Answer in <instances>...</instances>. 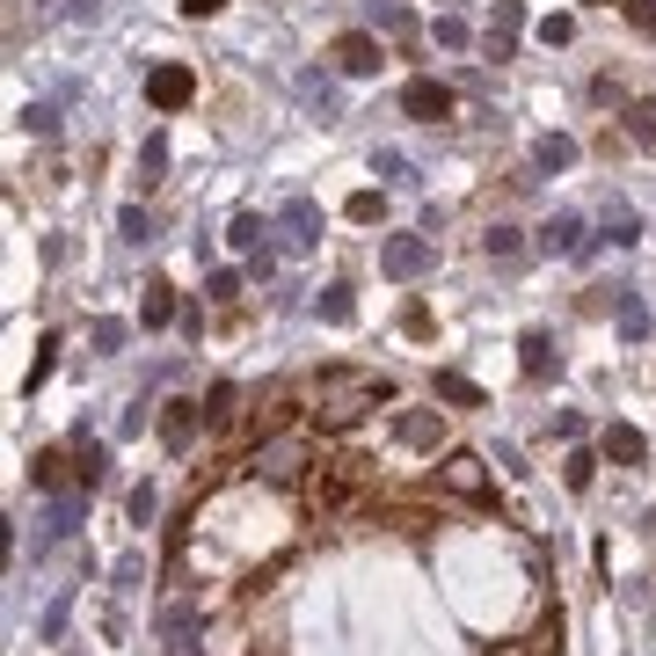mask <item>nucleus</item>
Masks as SVG:
<instances>
[{"instance_id": "f257e3e1", "label": "nucleus", "mask_w": 656, "mask_h": 656, "mask_svg": "<svg viewBox=\"0 0 656 656\" xmlns=\"http://www.w3.org/2000/svg\"><path fill=\"white\" fill-rule=\"evenodd\" d=\"M380 401H394V387H387V372H372V364H329L314 380V423L321 431H350Z\"/></svg>"}, {"instance_id": "f03ea898", "label": "nucleus", "mask_w": 656, "mask_h": 656, "mask_svg": "<svg viewBox=\"0 0 656 656\" xmlns=\"http://www.w3.org/2000/svg\"><path fill=\"white\" fill-rule=\"evenodd\" d=\"M314 467V445L299 431H277V437H263L256 453H248V482H270V488H285V482H299Z\"/></svg>"}, {"instance_id": "7ed1b4c3", "label": "nucleus", "mask_w": 656, "mask_h": 656, "mask_svg": "<svg viewBox=\"0 0 656 656\" xmlns=\"http://www.w3.org/2000/svg\"><path fill=\"white\" fill-rule=\"evenodd\" d=\"M431 263H437V248L423 242V234H387V242H380V270H387V277H401V285H409V277H423Z\"/></svg>"}, {"instance_id": "20e7f679", "label": "nucleus", "mask_w": 656, "mask_h": 656, "mask_svg": "<svg viewBox=\"0 0 656 656\" xmlns=\"http://www.w3.org/2000/svg\"><path fill=\"white\" fill-rule=\"evenodd\" d=\"M437 488H453V496H467V504H482V496H488V460H482V453H445Z\"/></svg>"}, {"instance_id": "39448f33", "label": "nucleus", "mask_w": 656, "mask_h": 656, "mask_svg": "<svg viewBox=\"0 0 656 656\" xmlns=\"http://www.w3.org/2000/svg\"><path fill=\"white\" fill-rule=\"evenodd\" d=\"M329 59H336V73H350V81H372V73H380V37H372V29H343L336 45H329Z\"/></svg>"}, {"instance_id": "423d86ee", "label": "nucleus", "mask_w": 656, "mask_h": 656, "mask_svg": "<svg viewBox=\"0 0 656 656\" xmlns=\"http://www.w3.org/2000/svg\"><path fill=\"white\" fill-rule=\"evenodd\" d=\"M190 96H197V73L183 66V59H169V66L146 73V102H153V110H183Z\"/></svg>"}, {"instance_id": "0eeeda50", "label": "nucleus", "mask_w": 656, "mask_h": 656, "mask_svg": "<svg viewBox=\"0 0 656 656\" xmlns=\"http://www.w3.org/2000/svg\"><path fill=\"white\" fill-rule=\"evenodd\" d=\"M401 110H409L416 124H437V117H453V88L431 81V73H416L409 88H401Z\"/></svg>"}, {"instance_id": "6e6552de", "label": "nucleus", "mask_w": 656, "mask_h": 656, "mask_svg": "<svg viewBox=\"0 0 656 656\" xmlns=\"http://www.w3.org/2000/svg\"><path fill=\"white\" fill-rule=\"evenodd\" d=\"M277 226H285L292 256H307V248L321 242V205H314V197H285V219H277Z\"/></svg>"}, {"instance_id": "1a4fd4ad", "label": "nucleus", "mask_w": 656, "mask_h": 656, "mask_svg": "<svg viewBox=\"0 0 656 656\" xmlns=\"http://www.w3.org/2000/svg\"><path fill=\"white\" fill-rule=\"evenodd\" d=\"M197 431H205V401H169V409H161V445H169V453H190Z\"/></svg>"}, {"instance_id": "9d476101", "label": "nucleus", "mask_w": 656, "mask_h": 656, "mask_svg": "<svg viewBox=\"0 0 656 656\" xmlns=\"http://www.w3.org/2000/svg\"><path fill=\"white\" fill-rule=\"evenodd\" d=\"M518 372H525V380H555L561 372V350H555L547 329H525V343H518Z\"/></svg>"}, {"instance_id": "9b49d317", "label": "nucleus", "mask_w": 656, "mask_h": 656, "mask_svg": "<svg viewBox=\"0 0 656 656\" xmlns=\"http://www.w3.org/2000/svg\"><path fill=\"white\" fill-rule=\"evenodd\" d=\"M540 248H547V256H583V248H591V242H583V219L577 212H555L547 226H540Z\"/></svg>"}, {"instance_id": "f8f14e48", "label": "nucleus", "mask_w": 656, "mask_h": 656, "mask_svg": "<svg viewBox=\"0 0 656 656\" xmlns=\"http://www.w3.org/2000/svg\"><path fill=\"white\" fill-rule=\"evenodd\" d=\"M533 169H540V175L577 169V139H569V132H540V139H533Z\"/></svg>"}, {"instance_id": "ddd939ff", "label": "nucleus", "mask_w": 656, "mask_h": 656, "mask_svg": "<svg viewBox=\"0 0 656 656\" xmlns=\"http://www.w3.org/2000/svg\"><path fill=\"white\" fill-rule=\"evenodd\" d=\"M518 29H525V8H518V0H496V23H488V59H510Z\"/></svg>"}, {"instance_id": "4468645a", "label": "nucleus", "mask_w": 656, "mask_h": 656, "mask_svg": "<svg viewBox=\"0 0 656 656\" xmlns=\"http://www.w3.org/2000/svg\"><path fill=\"white\" fill-rule=\"evenodd\" d=\"M606 460H620V467H642V460H649V437L634 431V423H606Z\"/></svg>"}, {"instance_id": "2eb2a0df", "label": "nucleus", "mask_w": 656, "mask_h": 656, "mask_svg": "<svg viewBox=\"0 0 656 656\" xmlns=\"http://www.w3.org/2000/svg\"><path fill=\"white\" fill-rule=\"evenodd\" d=\"M81 518H88V488H66V496L51 504V518H45V540H66Z\"/></svg>"}, {"instance_id": "dca6fc26", "label": "nucleus", "mask_w": 656, "mask_h": 656, "mask_svg": "<svg viewBox=\"0 0 656 656\" xmlns=\"http://www.w3.org/2000/svg\"><path fill=\"white\" fill-rule=\"evenodd\" d=\"M394 437H401V445H416V453H431L437 437H445V423H437L431 409H409L401 423H394Z\"/></svg>"}, {"instance_id": "f3484780", "label": "nucleus", "mask_w": 656, "mask_h": 656, "mask_svg": "<svg viewBox=\"0 0 656 656\" xmlns=\"http://www.w3.org/2000/svg\"><path fill=\"white\" fill-rule=\"evenodd\" d=\"M612 314H620V336H628V343L649 336V307H642V292H620V299H612Z\"/></svg>"}, {"instance_id": "a211bd4d", "label": "nucleus", "mask_w": 656, "mask_h": 656, "mask_svg": "<svg viewBox=\"0 0 656 656\" xmlns=\"http://www.w3.org/2000/svg\"><path fill=\"white\" fill-rule=\"evenodd\" d=\"M263 234H270V226H263L256 212H234V226H226V242L242 248V256H270V248H263Z\"/></svg>"}, {"instance_id": "6ab92c4d", "label": "nucleus", "mask_w": 656, "mask_h": 656, "mask_svg": "<svg viewBox=\"0 0 656 656\" xmlns=\"http://www.w3.org/2000/svg\"><path fill=\"white\" fill-rule=\"evenodd\" d=\"M437 401H453V409H482V387H474L467 372H437Z\"/></svg>"}, {"instance_id": "aec40b11", "label": "nucleus", "mask_w": 656, "mask_h": 656, "mask_svg": "<svg viewBox=\"0 0 656 656\" xmlns=\"http://www.w3.org/2000/svg\"><path fill=\"white\" fill-rule=\"evenodd\" d=\"M139 321H146V329H169V321H175V292H169V285H146Z\"/></svg>"}, {"instance_id": "412c9836", "label": "nucleus", "mask_w": 656, "mask_h": 656, "mask_svg": "<svg viewBox=\"0 0 656 656\" xmlns=\"http://www.w3.org/2000/svg\"><path fill=\"white\" fill-rule=\"evenodd\" d=\"M51 364H59V336H45V343H37V358H29V372H23V401L51 380Z\"/></svg>"}, {"instance_id": "4be33fe9", "label": "nucleus", "mask_w": 656, "mask_h": 656, "mask_svg": "<svg viewBox=\"0 0 656 656\" xmlns=\"http://www.w3.org/2000/svg\"><path fill=\"white\" fill-rule=\"evenodd\" d=\"M29 482L59 496V488H66V453H37V460H29Z\"/></svg>"}, {"instance_id": "5701e85b", "label": "nucleus", "mask_w": 656, "mask_h": 656, "mask_svg": "<svg viewBox=\"0 0 656 656\" xmlns=\"http://www.w3.org/2000/svg\"><path fill=\"white\" fill-rule=\"evenodd\" d=\"M606 234H612V248H634V242H642V219H634L620 197H612V212H606Z\"/></svg>"}, {"instance_id": "b1692460", "label": "nucleus", "mask_w": 656, "mask_h": 656, "mask_svg": "<svg viewBox=\"0 0 656 656\" xmlns=\"http://www.w3.org/2000/svg\"><path fill=\"white\" fill-rule=\"evenodd\" d=\"M314 314H321V321H336V329H343V321L358 314V307H350V285H321V299H314Z\"/></svg>"}, {"instance_id": "393cba45", "label": "nucleus", "mask_w": 656, "mask_h": 656, "mask_svg": "<svg viewBox=\"0 0 656 656\" xmlns=\"http://www.w3.org/2000/svg\"><path fill=\"white\" fill-rule=\"evenodd\" d=\"M628 139L642 146V153H656V102H634L628 110Z\"/></svg>"}, {"instance_id": "a878e982", "label": "nucleus", "mask_w": 656, "mask_h": 656, "mask_svg": "<svg viewBox=\"0 0 656 656\" xmlns=\"http://www.w3.org/2000/svg\"><path fill=\"white\" fill-rule=\"evenodd\" d=\"M161 169H169V139H161V132H153V139L139 146V183H146V190H153V183H161Z\"/></svg>"}, {"instance_id": "bb28decb", "label": "nucleus", "mask_w": 656, "mask_h": 656, "mask_svg": "<svg viewBox=\"0 0 656 656\" xmlns=\"http://www.w3.org/2000/svg\"><path fill=\"white\" fill-rule=\"evenodd\" d=\"M482 248H488V263H510V256L525 248V234H518V226H488V234H482Z\"/></svg>"}, {"instance_id": "cd10ccee", "label": "nucleus", "mask_w": 656, "mask_h": 656, "mask_svg": "<svg viewBox=\"0 0 656 656\" xmlns=\"http://www.w3.org/2000/svg\"><path fill=\"white\" fill-rule=\"evenodd\" d=\"M124 336H132V329H124V321H110V314H102L96 329H88V343H96L102 358H110V350H124Z\"/></svg>"}, {"instance_id": "c85d7f7f", "label": "nucleus", "mask_w": 656, "mask_h": 656, "mask_svg": "<svg viewBox=\"0 0 656 656\" xmlns=\"http://www.w3.org/2000/svg\"><path fill=\"white\" fill-rule=\"evenodd\" d=\"M591 474H598V460H591V453H569V460H561V482L577 488V496L591 488Z\"/></svg>"}, {"instance_id": "c756f323", "label": "nucleus", "mask_w": 656, "mask_h": 656, "mask_svg": "<svg viewBox=\"0 0 656 656\" xmlns=\"http://www.w3.org/2000/svg\"><path fill=\"white\" fill-rule=\"evenodd\" d=\"M66 612H73V591H59V598L45 606V628H37V634H45V642H59V634H66Z\"/></svg>"}, {"instance_id": "7c9ffc66", "label": "nucleus", "mask_w": 656, "mask_h": 656, "mask_svg": "<svg viewBox=\"0 0 656 656\" xmlns=\"http://www.w3.org/2000/svg\"><path fill=\"white\" fill-rule=\"evenodd\" d=\"M372 175H387V183H416V175H409V153H394V146H387V153H372Z\"/></svg>"}, {"instance_id": "2f4dec72", "label": "nucleus", "mask_w": 656, "mask_h": 656, "mask_svg": "<svg viewBox=\"0 0 656 656\" xmlns=\"http://www.w3.org/2000/svg\"><path fill=\"white\" fill-rule=\"evenodd\" d=\"M153 510H161V488L139 482V488H132V525H153Z\"/></svg>"}, {"instance_id": "473e14b6", "label": "nucleus", "mask_w": 656, "mask_h": 656, "mask_svg": "<svg viewBox=\"0 0 656 656\" xmlns=\"http://www.w3.org/2000/svg\"><path fill=\"white\" fill-rule=\"evenodd\" d=\"M372 15H380V29H394V37L409 29V8H401V0H372Z\"/></svg>"}, {"instance_id": "72a5a7b5", "label": "nucleus", "mask_w": 656, "mask_h": 656, "mask_svg": "<svg viewBox=\"0 0 656 656\" xmlns=\"http://www.w3.org/2000/svg\"><path fill=\"white\" fill-rule=\"evenodd\" d=\"M343 212L358 219V226H372V219H380V190H358V197H350V205H343Z\"/></svg>"}, {"instance_id": "f704fd0d", "label": "nucleus", "mask_w": 656, "mask_h": 656, "mask_svg": "<svg viewBox=\"0 0 656 656\" xmlns=\"http://www.w3.org/2000/svg\"><path fill=\"white\" fill-rule=\"evenodd\" d=\"M569 37H577L569 15H547V23H540V45H569Z\"/></svg>"}, {"instance_id": "c9c22d12", "label": "nucleus", "mask_w": 656, "mask_h": 656, "mask_svg": "<svg viewBox=\"0 0 656 656\" xmlns=\"http://www.w3.org/2000/svg\"><path fill=\"white\" fill-rule=\"evenodd\" d=\"M117 234H124V242H146V234H153V219H146V212H139V205H132V212H124V219H117Z\"/></svg>"}, {"instance_id": "e433bc0d", "label": "nucleus", "mask_w": 656, "mask_h": 656, "mask_svg": "<svg viewBox=\"0 0 656 656\" xmlns=\"http://www.w3.org/2000/svg\"><path fill=\"white\" fill-rule=\"evenodd\" d=\"M205 292H212V299H242V277H234V270H212Z\"/></svg>"}, {"instance_id": "4c0bfd02", "label": "nucleus", "mask_w": 656, "mask_h": 656, "mask_svg": "<svg viewBox=\"0 0 656 656\" xmlns=\"http://www.w3.org/2000/svg\"><path fill=\"white\" fill-rule=\"evenodd\" d=\"M401 329H409V336H431V307L409 299V307H401Z\"/></svg>"}, {"instance_id": "58836bf2", "label": "nucleus", "mask_w": 656, "mask_h": 656, "mask_svg": "<svg viewBox=\"0 0 656 656\" xmlns=\"http://www.w3.org/2000/svg\"><path fill=\"white\" fill-rule=\"evenodd\" d=\"M226 409H234V387L219 380V387H212V401H205V423H226Z\"/></svg>"}, {"instance_id": "ea45409f", "label": "nucleus", "mask_w": 656, "mask_h": 656, "mask_svg": "<svg viewBox=\"0 0 656 656\" xmlns=\"http://www.w3.org/2000/svg\"><path fill=\"white\" fill-rule=\"evenodd\" d=\"M555 437H561V445H577V437H583V416L561 409V416H555Z\"/></svg>"}, {"instance_id": "a19ab883", "label": "nucleus", "mask_w": 656, "mask_h": 656, "mask_svg": "<svg viewBox=\"0 0 656 656\" xmlns=\"http://www.w3.org/2000/svg\"><path fill=\"white\" fill-rule=\"evenodd\" d=\"M437 45H453V51L467 45V23H460V15H445V23H437Z\"/></svg>"}, {"instance_id": "79ce46f5", "label": "nucleus", "mask_w": 656, "mask_h": 656, "mask_svg": "<svg viewBox=\"0 0 656 656\" xmlns=\"http://www.w3.org/2000/svg\"><path fill=\"white\" fill-rule=\"evenodd\" d=\"M23 124H29V132H51L59 117H51V102H29V110H23Z\"/></svg>"}, {"instance_id": "37998d69", "label": "nucleus", "mask_w": 656, "mask_h": 656, "mask_svg": "<svg viewBox=\"0 0 656 656\" xmlns=\"http://www.w3.org/2000/svg\"><path fill=\"white\" fill-rule=\"evenodd\" d=\"M146 416H153V409H146V401H132V409H124V423H117V431H124V437H139V431H146Z\"/></svg>"}, {"instance_id": "c03bdc74", "label": "nucleus", "mask_w": 656, "mask_h": 656, "mask_svg": "<svg viewBox=\"0 0 656 656\" xmlns=\"http://www.w3.org/2000/svg\"><path fill=\"white\" fill-rule=\"evenodd\" d=\"M219 8H226V0H183V15H190V23H205V15H219Z\"/></svg>"}, {"instance_id": "a18cd8bd", "label": "nucleus", "mask_w": 656, "mask_h": 656, "mask_svg": "<svg viewBox=\"0 0 656 656\" xmlns=\"http://www.w3.org/2000/svg\"><path fill=\"white\" fill-rule=\"evenodd\" d=\"M628 15H634L642 29H656V0H628Z\"/></svg>"}]
</instances>
